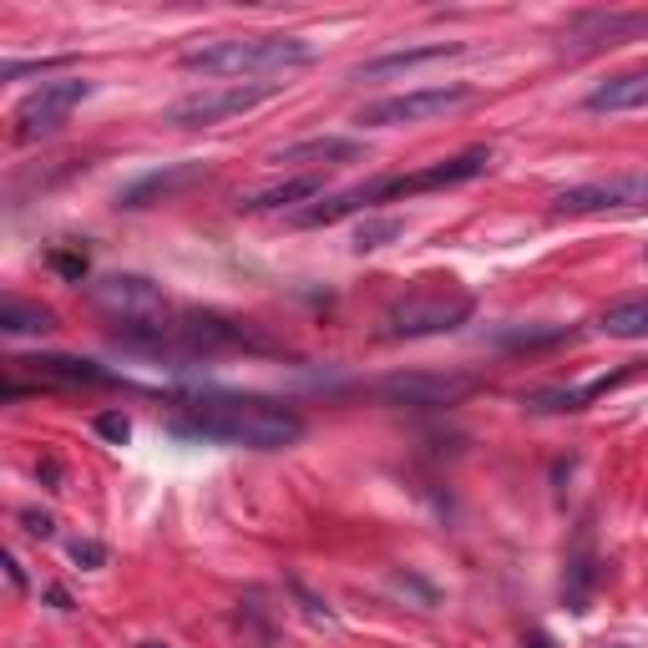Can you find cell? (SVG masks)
I'll use <instances>...</instances> for the list:
<instances>
[{"label":"cell","instance_id":"cell-21","mask_svg":"<svg viewBox=\"0 0 648 648\" xmlns=\"http://www.w3.org/2000/svg\"><path fill=\"white\" fill-rule=\"evenodd\" d=\"M400 233H405L400 218H365V223L355 228V254H375V249H385V243L400 238Z\"/></svg>","mask_w":648,"mask_h":648},{"label":"cell","instance_id":"cell-27","mask_svg":"<svg viewBox=\"0 0 648 648\" xmlns=\"http://www.w3.org/2000/svg\"><path fill=\"white\" fill-rule=\"evenodd\" d=\"M6 573H11V583H16L21 593H26V567H21V562H16L11 552H6Z\"/></svg>","mask_w":648,"mask_h":648},{"label":"cell","instance_id":"cell-25","mask_svg":"<svg viewBox=\"0 0 648 648\" xmlns=\"http://www.w3.org/2000/svg\"><path fill=\"white\" fill-rule=\"evenodd\" d=\"M21 527H26L31 537H56V517L41 512V507H21Z\"/></svg>","mask_w":648,"mask_h":648},{"label":"cell","instance_id":"cell-13","mask_svg":"<svg viewBox=\"0 0 648 648\" xmlns=\"http://www.w3.org/2000/svg\"><path fill=\"white\" fill-rule=\"evenodd\" d=\"M203 178H208L203 162H183V168L147 173V178H137V183L122 193V208H147V203H162V198H173V193H183V188L203 183Z\"/></svg>","mask_w":648,"mask_h":648},{"label":"cell","instance_id":"cell-29","mask_svg":"<svg viewBox=\"0 0 648 648\" xmlns=\"http://www.w3.org/2000/svg\"><path fill=\"white\" fill-rule=\"evenodd\" d=\"M527 643H532V648H552V643H547V633H532Z\"/></svg>","mask_w":648,"mask_h":648},{"label":"cell","instance_id":"cell-30","mask_svg":"<svg viewBox=\"0 0 648 648\" xmlns=\"http://www.w3.org/2000/svg\"><path fill=\"white\" fill-rule=\"evenodd\" d=\"M142 648H168V643H142Z\"/></svg>","mask_w":648,"mask_h":648},{"label":"cell","instance_id":"cell-22","mask_svg":"<svg viewBox=\"0 0 648 648\" xmlns=\"http://www.w3.org/2000/svg\"><path fill=\"white\" fill-rule=\"evenodd\" d=\"M92 431H97L102 441H112V446H127V436H132V421H127L122 411H102V416L92 421Z\"/></svg>","mask_w":648,"mask_h":648},{"label":"cell","instance_id":"cell-11","mask_svg":"<svg viewBox=\"0 0 648 648\" xmlns=\"http://www.w3.org/2000/svg\"><path fill=\"white\" fill-rule=\"evenodd\" d=\"M471 390H476V375H385L375 385V395L395 405H431V411L466 400Z\"/></svg>","mask_w":648,"mask_h":648},{"label":"cell","instance_id":"cell-16","mask_svg":"<svg viewBox=\"0 0 648 648\" xmlns=\"http://www.w3.org/2000/svg\"><path fill=\"white\" fill-rule=\"evenodd\" d=\"M319 193H324V178H319V173H304V178L274 183V188H264V193H254V198H238V208H243V213H274V208L309 203V198H319Z\"/></svg>","mask_w":648,"mask_h":648},{"label":"cell","instance_id":"cell-10","mask_svg":"<svg viewBox=\"0 0 648 648\" xmlns=\"http://www.w3.org/2000/svg\"><path fill=\"white\" fill-rule=\"evenodd\" d=\"M648 36V11H578L562 26V46L573 51H608Z\"/></svg>","mask_w":648,"mask_h":648},{"label":"cell","instance_id":"cell-19","mask_svg":"<svg viewBox=\"0 0 648 648\" xmlns=\"http://www.w3.org/2000/svg\"><path fill=\"white\" fill-rule=\"evenodd\" d=\"M598 330L608 340H648V299H618L598 314Z\"/></svg>","mask_w":648,"mask_h":648},{"label":"cell","instance_id":"cell-17","mask_svg":"<svg viewBox=\"0 0 648 648\" xmlns=\"http://www.w3.org/2000/svg\"><path fill=\"white\" fill-rule=\"evenodd\" d=\"M446 56H461V41H431V46H411V51L375 56V61L360 66V76H395V71H411V66H426V61H446Z\"/></svg>","mask_w":648,"mask_h":648},{"label":"cell","instance_id":"cell-15","mask_svg":"<svg viewBox=\"0 0 648 648\" xmlns=\"http://www.w3.org/2000/svg\"><path fill=\"white\" fill-rule=\"evenodd\" d=\"M623 380H628V370H618V375H603V380H588V385H573V390H532V395H527V411H537V416L583 411L588 400L608 395V390H613V385H623Z\"/></svg>","mask_w":648,"mask_h":648},{"label":"cell","instance_id":"cell-7","mask_svg":"<svg viewBox=\"0 0 648 648\" xmlns=\"http://www.w3.org/2000/svg\"><path fill=\"white\" fill-rule=\"evenodd\" d=\"M269 97H279V81H259V87H213V92H193V97L173 102L162 122H173V127H218L228 117L254 112Z\"/></svg>","mask_w":648,"mask_h":648},{"label":"cell","instance_id":"cell-18","mask_svg":"<svg viewBox=\"0 0 648 648\" xmlns=\"http://www.w3.org/2000/svg\"><path fill=\"white\" fill-rule=\"evenodd\" d=\"M46 330H56V314L46 304L16 294L0 299V335H46Z\"/></svg>","mask_w":648,"mask_h":648},{"label":"cell","instance_id":"cell-9","mask_svg":"<svg viewBox=\"0 0 648 648\" xmlns=\"http://www.w3.org/2000/svg\"><path fill=\"white\" fill-rule=\"evenodd\" d=\"M87 97H92V81H81V76L46 81V87H36L31 97H21V107H16V137H21V142H36V137L61 132L66 112H71L76 102H87Z\"/></svg>","mask_w":648,"mask_h":648},{"label":"cell","instance_id":"cell-28","mask_svg":"<svg viewBox=\"0 0 648 648\" xmlns=\"http://www.w3.org/2000/svg\"><path fill=\"white\" fill-rule=\"evenodd\" d=\"M46 598H51V603H56V608H61V613H71V598H66V593H61V588H46Z\"/></svg>","mask_w":648,"mask_h":648},{"label":"cell","instance_id":"cell-12","mask_svg":"<svg viewBox=\"0 0 648 648\" xmlns=\"http://www.w3.org/2000/svg\"><path fill=\"white\" fill-rule=\"evenodd\" d=\"M36 375V385H66V390H81V385H117V375L97 360H81V355H21L11 360V375Z\"/></svg>","mask_w":648,"mask_h":648},{"label":"cell","instance_id":"cell-5","mask_svg":"<svg viewBox=\"0 0 648 648\" xmlns=\"http://www.w3.org/2000/svg\"><path fill=\"white\" fill-rule=\"evenodd\" d=\"M557 218H583V213H648V173H618L593 178L578 188H562L552 198Z\"/></svg>","mask_w":648,"mask_h":648},{"label":"cell","instance_id":"cell-1","mask_svg":"<svg viewBox=\"0 0 648 648\" xmlns=\"http://www.w3.org/2000/svg\"><path fill=\"white\" fill-rule=\"evenodd\" d=\"M173 431L218 441V446H243V451H284V446L304 441V416L269 395L203 390V395H188L173 405Z\"/></svg>","mask_w":648,"mask_h":648},{"label":"cell","instance_id":"cell-6","mask_svg":"<svg viewBox=\"0 0 648 648\" xmlns=\"http://www.w3.org/2000/svg\"><path fill=\"white\" fill-rule=\"evenodd\" d=\"M476 92L451 81V87H421V92H400V97H380L370 107H360V127H405V122H431V117H446L456 107H466Z\"/></svg>","mask_w":648,"mask_h":648},{"label":"cell","instance_id":"cell-2","mask_svg":"<svg viewBox=\"0 0 648 648\" xmlns=\"http://www.w3.org/2000/svg\"><path fill=\"white\" fill-rule=\"evenodd\" d=\"M314 56L319 51L304 36H218L183 51V66L203 76H264V71L314 66Z\"/></svg>","mask_w":648,"mask_h":648},{"label":"cell","instance_id":"cell-26","mask_svg":"<svg viewBox=\"0 0 648 648\" xmlns=\"http://www.w3.org/2000/svg\"><path fill=\"white\" fill-rule=\"evenodd\" d=\"M36 476H41V481H46V486H51V492H61V466H56V461H51V456H46V461H41V466H36Z\"/></svg>","mask_w":648,"mask_h":648},{"label":"cell","instance_id":"cell-20","mask_svg":"<svg viewBox=\"0 0 648 648\" xmlns=\"http://www.w3.org/2000/svg\"><path fill=\"white\" fill-rule=\"evenodd\" d=\"M330 157H360V142H350V137H314V142L279 147L269 162H330Z\"/></svg>","mask_w":648,"mask_h":648},{"label":"cell","instance_id":"cell-24","mask_svg":"<svg viewBox=\"0 0 648 648\" xmlns=\"http://www.w3.org/2000/svg\"><path fill=\"white\" fill-rule=\"evenodd\" d=\"M51 269H56L61 279L81 284V279H87V254H51Z\"/></svg>","mask_w":648,"mask_h":648},{"label":"cell","instance_id":"cell-23","mask_svg":"<svg viewBox=\"0 0 648 648\" xmlns=\"http://www.w3.org/2000/svg\"><path fill=\"white\" fill-rule=\"evenodd\" d=\"M66 552H71V562H76V567H102V562H107V547H102V542H92V537H76Z\"/></svg>","mask_w":648,"mask_h":648},{"label":"cell","instance_id":"cell-14","mask_svg":"<svg viewBox=\"0 0 648 648\" xmlns=\"http://www.w3.org/2000/svg\"><path fill=\"white\" fill-rule=\"evenodd\" d=\"M638 107H648V66L618 71L588 92V112H638Z\"/></svg>","mask_w":648,"mask_h":648},{"label":"cell","instance_id":"cell-4","mask_svg":"<svg viewBox=\"0 0 648 648\" xmlns=\"http://www.w3.org/2000/svg\"><path fill=\"white\" fill-rule=\"evenodd\" d=\"M492 168V152L486 147H466L446 162H431L421 173H390V178H370L365 183V203H385V198H416V193H436V188H456V183H471Z\"/></svg>","mask_w":648,"mask_h":648},{"label":"cell","instance_id":"cell-31","mask_svg":"<svg viewBox=\"0 0 648 648\" xmlns=\"http://www.w3.org/2000/svg\"><path fill=\"white\" fill-rule=\"evenodd\" d=\"M643 254H648V249H643Z\"/></svg>","mask_w":648,"mask_h":648},{"label":"cell","instance_id":"cell-8","mask_svg":"<svg viewBox=\"0 0 648 648\" xmlns=\"http://www.w3.org/2000/svg\"><path fill=\"white\" fill-rule=\"evenodd\" d=\"M87 299L112 314L117 324H147V319H168V299L162 289L142 274H107V279H92L87 284Z\"/></svg>","mask_w":648,"mask_h":648},{"label":"cell","instance_id":"cell-3","mask_svg":"<svg viewBox=\"0 0 648 648\" xmlns=\"http://www.w3.org/2000/svg\"><path fill=\"white\" fill-rule=\"evenodd\" d=\"M441 279H431L426 289H411V294H400L390 309H385V335L390 340H426V335H446V330H461V324L471 319L476 299L451 289H436Z\"/></svg>","mask_w":648,"mask_h":648}]
</instances>
